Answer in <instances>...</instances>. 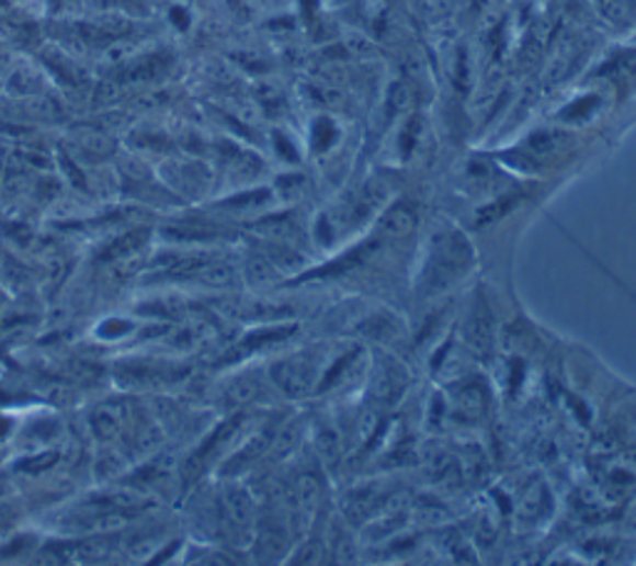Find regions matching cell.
Returning <instances> with one entry per match:
<instances>
[{
  "mask_svg": "<svg viewBox=\"0 0 636 566\" xmlns=\"http://www.w3.org/2000/svg\"><path fill=\"white\" fill-rule=\"evenodd\" d=\"M490 338H492V324H490L488 308L477 306L465 326V341L475 353L482 355L490 348Z\"/></svg>",
  "mask_w": 636,
  "mask_h": 566,
  "instance_id": "6da1fadb",
  "label": "cell"
},
{
  "mask_svg": "<svg viewBox=\"0 0 636 566\" xmlns=\"http://www.w3.org/2000/svg\"><path fill=\"white\" fill-rule=\"evenodd\" d=\"M274 377L286 395H304L308 390V383H311L308 365L296 363V361H286L282 365H276Z\"/></svg>",
  "mask_w": 636,
  "mask_h": 566,
  "instance_id": "7a4b0ae2",
  "label": "cell"
},
{
  "mask_svg": "<svg viewBox=\"0 0 636 566\" xmlns=\"http://www.w3.org/2000/svg\"><path fill=\"white\" fill-rule=\"evenodd\" d=\"M381 231L386 236H408L413 234L416 229V212L413 206L408 204H396L390 206V210L381 216Z\"/></svg>",
  "mask_w": 636,
  "mask_h": 566,
  "instance_id": "3957f363",
  "label": "cell"
},
{
  "mask_svg": "<svg viewBox=\"0 0 636 566\" xmlns=\"http://www.w3.org/2000/svg\"><path fill=\"white\" fill-rule=\"evenodd\" d=\"M224 519L234 527V530H247L251 522V502L241 489H229L224 495Z\"/></svg>",
  "mask_w": 636,
  "mask_h": 566,
  "instance_id": "277c9868",
  "label": "cell"
},
{
  "mask_svg": "<svg viewBox=\"0 0 636 566\" xmlns=\"http://www.w3.org/2000/svg\"><path fill=\"white\" fill-rule=\"evenodd\" d=\"M318 499H321V489H318L314 477H304L296 487V507L298 514L311 517L314 509L318 507Z\"/></svg>",
  "mask_w": 636,
  "mask_h": 566,
  "instance_id": "5b68a950",
  "label": "cell"
},
{
  "mask_svg": "<svg viewBox=\"0 0 636 566\" xmlns=\"http://www.w3.org/2000/svg\"><path fill=\"white\" fill-rule=\"evenodd\" d=\"M527 149H530V157L545 159L559 149V137L555 135V132H537V135H532L527 139Z\"/></svg>",
  "mask_w": 636,
  "mask_h": 566,
  "instance_id": "8992f818",
  "label": "cell"
},
{
  "mask_svg": "<svg viewBox=\"0 0 636 566\" xmlns=\"http://www.w3.org/2000/svg\"><path fill=\"white\" fill-rule=\"evenodd\" d=\"M602 11L612 23H624L632 18V0H602Z\"/></svg>",
  "mask_w": 636,
  "mask_h": 566,
  "instance_id": "52a82bcc",
  "label": "cell"
},
{
  "mask_svg": "<svg viewBox=\"0 0 636 566\" xmlns=\"http://www.w3.org/2000/svg\"><path fill=\"white\" fill-rule=\"evenodd\" d=\"M510 206H512V202H508V200H502V202L492 204V206H485V210L477 212V219H475L477 226H485V224L498 222L502 214H508V212H510Z\"/></svg>",
  "mask_w": 636,
  "mask_h": 566,
  "instance_id": "ba28073f",
  "label": "cell"
}]
</instances>
